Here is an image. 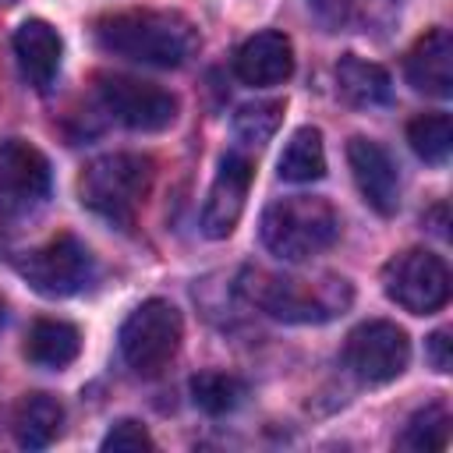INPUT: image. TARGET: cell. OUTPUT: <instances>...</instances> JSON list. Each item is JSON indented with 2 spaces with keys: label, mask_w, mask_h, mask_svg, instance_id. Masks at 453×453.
<instances>
[{
  "label": "cell",
  "mask_w": 453,
  "mask_h": 453,
  "mask_svg": "<svg viewBox=\"0 0 453 453\" xmlns=\"http://www.w3.org/2000/svg\"><path fill=\"white\" fill-rule=\"evenodd\" d=\"M96 42L124 60L152 67H180L198 53V28L177 11H117L96 21Z\"/></svg>",
  "instance_id": "6da1fadb"
},
{
  "label": "cell",
  "mask_w": 453,
  "mask_h": 453,
  "mask_svg": "<svg viewBox=\"0 0 453 453\" xmlns=\"http://www.w3.org/2000/svg\"><path fill=\"white\" fill-rule=\"evenodd\" d=\"M241 290L255 308H262L280 322H329L343 315L354 301V287L333 273L297 276V273L248 269L241 276Z\"/></svg>",
  "instance_id": "7a4b0ae2"
},
{
  "label": "cell",
  "mask_w": 453,
  "mask_h": 453,
  "mask_svg": "<svg viewBox=\"0 0 453 453\" xmlns=\"http://www.w3.org/2000/svg\"><path fill=\"white\" fill-rule=\"evenodd\" d=\"M262 244L283 262H308L336 244L340 212L315 195L276 198L262 212Z\"/></svg>",
  "instance_id": "3957f363"
},
{
  "label": "cell",
  "mask_w": 453,
  "mask_h": 453,
  "mask_svg": "<svg viewBox=\"0 0 453 453\" xmlns=\"http://www.w3.org/2000/svg\"><path fill=\"white\" fill-rule=\"evenodd\" d=\"M156 177V163L142 152H106L92 159L78 180L81 205L113 226H131Z\"/></svg>",
  "instance_id": "277c9868"
},
{
  "label": "cell",
  "mask_w": 453,
  "mask_h": 453,
  "mask_svg": "<svg viewBox=\"0 0 453 453\" xmlns=\"http://www.w3.org/2000/svg\"><path fill=\"white\" fill-rule=\"evenodd\" d=\"M120 354L127 361L131 372L138 375H159L180 350L184 340V319L180 311L163 301V297H149L142 301L120 326Z\"/></svg>",
  "instance_id": "5b68a950"
},
{
  "label": "cell",
  "mask_w": 453,
  "mask_h": 453,
  "mask_svg": "<svg viewBox=\"0 0 453 453\" xmlns=\"http://www.w3.org/2000/svg\"><path fill=\"white\" fill-rule=\"evenodd\" d=\"M18 273L42 297H71L96 280V258L74 234H57L42 248L18 258Z\"/></svg>",
  "instance_id": "8992f818"
},
{
  "label": "cell",
  "mask_w": 453,
  "mask_h": 453,
  "mask_svg": "<svg viewBox=\"0 0 453 453\" xmlns=\"http://www.w3.org/2000/svg\"><path fill=\"white\" fill-rule=\"evenodd\" d=\"M382 290L411 315H432L449 301V269L439 255L411 248L382 265Z\"/></svg>",
  "instance_id": "52a82bcc"
},
{
  "label": "cell",
  "mask_w": 453,
  "mask_h": 453,
  "mask_svg": "<svg viewBox=\"0 0 453 453\" xmlns=\"http://www.w3.org/2000/svg\"><path fill=\"white\" fill-rule=\"evenodd\" d=\"M411 361V340L396 322L372 319L350 329L343 343V365L361 386H386L403 375Z\"/></svg>",
  "instance_id": "ba28073f"
},
{
  "label": "cell",
  "mask_w": 453,
  "mask_h": 453,
  "mask_svg": "<svg viewBox=\"0 0 453 453\" xmlns=\"http://www.w3.org/2000/svg\"><path fill=\"white\" fill-rule=\"evenodd\" d=\"M96 88L103 106L131 131H163L177 120V96L159 88L156 81H142L131 74H99Z\"/></svg>",
  "instance_id": "9c48e42d"
},
{
  "label": "cell",
  "mask_w": 453,
  "mask_h": 453,
  "mask_svg": "<svg viewBox=\"0 0 453 453\" xmlns=\"http://www.w3.org/2000/svg\"><path fill=\"white\" fill-rule=\"evenodd\" d=\"M50 198V163L46 156L21 142H0V219L25 216Z\"/></svg>",
  "instance_id": "30bf717a"
},
{
  "label": "cell",
  "mask_w": 453,
  "mask_h": 453,
  "mask_svg": "<svg viewBox=\"0 0 453 453\" xmlns=\"http://www.w3.org/2000/svg\"><path fill=\"white\" fill-rule=\"evenodd\" d=\"M347 163H350L361 198L379 216H393L400 209V173H396V159L389 156V149L379 145L375 138L354 134L347 142Z\"/></svg>",
  "instance_id": "8fae6325"
},
{
  "label": "cell",
  "mask_w": 453,
  "mask_h": 453,
  "mask_svg": "<svg viewBox=\"0 0 453 453\" xmlns=\"http://www.w3.org/2000/svg\"><path fill=\"white\" fill-rule=\"evenodd\" d=\"M251 159L241 156V152H226L219 159V170H216V180L205 195V205H202V234L212 237V241H223L234 234L241 212H244V198H248V188H251Z\"/></svg>",
  "instance_id": "7c38bea8"
},
{
  "label": "cell",
  "mask_w": 453,
  "mask_h": 453,
  "mask_svg": "<svg viewBox=\"0 0 453 453\" xmlns=\"http://www.w3.org/2000/svg\"><path fill=\"white\" fill-rule=\"evenodd\" d=\"M234 71L244 85L269 88L294 74V46L283 32H255L234 57Z\"/></svg>",
  "instance_id": "4fadbf2b"
},
{
  "label": "cell",
  "mask_w": 453,
  "mask_h": 453,
  "mask_svg": "<svg viewBox=\"0 0 453 453\" xmlns=\"http://www.w3.org/2000/svg\"><path fill=\"white\" fill-rule=\"evenodd\" d=\"M14 57L21 74L28 78L32 88L46 92L60 71V57H64V42L57 35V28L42 18H28L18 25L14 32Z\"/></svg>",
  "instance_id": "5bb4252c"
},
{
  "label": "cell",
  "mask_w": 453,
  "mask_h": 453,
  "mask_svg": "<svg viewBox=\"0 0 453 453\" xmlns=\"http://www.w3.org/2000/svg\"><path fill=\"white\" fill-rule=\"evenodd\" d=\"M407 81L435 99L453 96V39L446 28H432L414 42L407 53Z\"/></svg>",
  "instance_id": "9a60e30c"
},
{
  "label": "cell",
  "mask_w": 453,
  "mask_h": 453,
  "mask_svg": "<svg viewBox=\"0 0 453 453\" xmlns=\"http://www.w3.org/2000/svg\"><path fill=\"white\" fill-rule=\"evenodd\" d=\"M336 88H340V96L350 106H361V110L386 106L393 99L389 71L372 64V60H365V57H357V53L340 57V64H336Z\"/></svg>",
  "instance_id": "2e32d148"
},
{
  "label": "cell",
  "mask_w": 453,
  "mask_h": 453,
  "mask_svg": "<svg viewBox=\"0 0 453 453\" xmlns=\"http://www.w3.org/2000/svg\"><path fill=\"white\" fill-rule=\"evenodd\" d=\"M81 354V333L64 319H39L25 333V357L35 368H67Z\"/></svg>",
  "instance_id": "e0dca14e"
},
{
  "label": "cell",
  "mask_w": 453,
  "mask_h": 453,
  "mask_svg": "<svg viewBox=\"0 0 453 453\" xmlns=\"http://www.w3.org/2000/svg\"><path fill=\"white\" fill-rule=\"evenodd\" d=\"M64 425V407L50 393H28L14 411V439L25 449H46Z\"/></svg>",
  "instance_id": "ac0fdd59"
},
{
  "label": "cell",
  "mask_w": 453,
  "mask_h": 453,
  "mask_svg": "<svg viewBox=\"0 0 453 453\" xmlns=\"http://www.w3.org/2000/svg\"><path fill=\"white\" fill-rule=\"evenodd\" d=\"M280 177L290 184H311L326 173V149L319 127H297L280 152Z\"/></svg>",
  "instance_id": "d6986e66"
},
{
  "label": "cell",
  "mask_w": 453,
  "mask_h": 453,
  "mask_svg": "<svg viewBox=\"0 0 453 453\" xmlns=\"http://www.w3.org/2000/svg\"><path fill=\"white\" fill-rule=\"evenodd\" d=\"M449 425H453V418H449V407H446L442 400L425 403L421 411H414V414L407 418V425H403L396 446H400V449H414V453L446 449V442H449Z\"/></svg>",
  "instance_id": "ffe728a7"
},
{
  "label": "cell",
  "mask_w": 453,
  "mask_h": 453,
  "mask_svg": "<svg viewBox=\"0 0 453 453\" xmlns=\"http://www.w3.org/2000/svg\"><path fill=\"white\" fill-rule=\"evenodd\" d=\"M248 386L237 379V375H226V372H198L191 379V400L198 411L219 418V414H230L234 407H241Z\"/></svg>",
  "instance_id": "44dd1931"
},
{
  "label": "cell",
  "mask_w": 453,
  "mask_h": 453,
  "mask_svg": "<svg viewBox=\"0 0 453 453\" xmlns=\"http://www.w3.org/2000/svg\"><path fill=\"white\" fill-rule=\"evenodd\" d=\"M407 142L425 163L442 166L449 159V149H453V120H449V113H421V117H414L407 124Z\"/></svg>",
  "instance_id": "7402d4cb"
},
{
  "label": "cell",
  "mask_w": 453,
  "mask_h": 453,
  "mask_svg": "<svg viewBox=\"0 0 453 453\" xmlns=\"http://www.w3.org/2000/svg\"><path fill=\"white\" fill-rule=\"evenodd\" d=\"M283 124V103L280 99H258V103H244L234 113V134L241 145H262L269 142Z\"/></svg>",
  "instance_id": "603a6c76"
},
{
  "label": "cell",
  "mask_w": 453,
  "mask_h": 453,
  "mask_svg": "<svg viewBox=\"0 0 453 453\" xmlns=\"http://www.w3.org/2000/svg\"><path fill=\"white\" fill-rule=\"evenodd\" d=\"M156 442H152V435L145 432V425L142 421H131V418H124V421H117L106 435H103V449L106 453H138V449H152Z\"/></svg>",
  "instance_id": "cb8c5ba5"
},
{
  "label": "cell",
  "mask_w": 453,
  "mask_h": 453,
  "mask_svg": "<svg viewBox=\"0 0 453 453\" xmlns=\"http://www.w3.org/2000/svg\"><path fill=\"white\" fill-rule=\"evenodd\" d=\"M449 347H453L449 329H435V333L425 340V354H428V361H432V368H435V372H449V365H453Z\"/></svg>",
  "instance_id": "d4e9b609"
},
{
  "label": "cell",
  "mask_w": 453,
  "mask_h": 453,
  "mask_svg": "<svg viewBox=\"0 0 453 453\" xmlns=\"http://www.w3.org/2000/svg\"><path fill=\"white\" fill-rule=\"evenodd\" d=\"M4 315H7V308H4V301H0V326H4Z\"/></svg>",
  "instance_id": "484cf974"
},
{
  "label": "cell",
  "mask_w": 453,
  "mask_h": 453,
  "mask_svg": "<svg viewBox=\"0 0 453 453\" xmlns=\"http://www.w3.org/2000/svg\"><path fill=\"white\" fill-rule=\"evenodd\" d=\"M11 4H18V0H0V7H11Z\"/></svg>",
  "instance_id": "4316f807"
}]
</instances>
